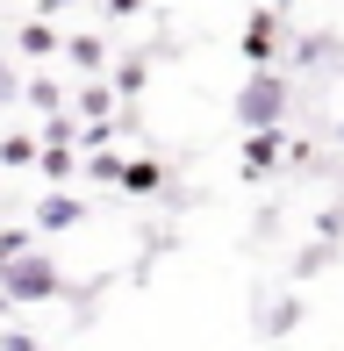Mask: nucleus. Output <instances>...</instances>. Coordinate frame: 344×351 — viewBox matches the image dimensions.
<instances>
[{
    "instance_id": "20e7f679",
    "label": "nucleus",
    "mask_w": 344,
    "mask_h": 351,
    "mask_svg": "<svg viewBox=\"0 0 344 351\" xmlns=\"http://www.w3.org/2000/svg\"><path fill=\"white\" fill-rule=\"evenodd\" d=\"M43 230H72V222H79V201H43Z\"/></svg>"
},
{
    "instance_id": "0eeeda50",
    "label": "nucleus",
    "mask_w": 344,
    "mask_h": 351,
    "mask_svg": "<svg viewBox=\"0 0 344 351\" xmlns=\"http://www.w3.org/2000/svg\"><path fill=\"white\" fill-rule=\"evenodd\" d=\"M122 180H130L136 194H151V186H158V165H130V172H122Z\"/></svg>"
},
{
    "instance_id": "423d86ee",
    "label": "nucleus",
    "mask_w": 344,
    "mask_h": 351,
    "mask_svg": "<svg viewBox=\"0 0 344 351\" xmlns=\"http://www.w3.org/2000/svg\"><path fill=\"white\" fill-rule=\"evenodd\" d=\"M0 158H8V165H29V158H36V143H29V136H14V143H0Z\"/></svg>"
},
{
    "instance_id": "f257e3e1",
    "label": "nucleus",
    "mask_w": 344,
    "mask_h": 351,
    "mask_svg": "<svg viewBox=\"0 0 344 351\" xmlns=\"http://www.w3.org/2000/svg\"><path fill=\"white\" fill-rule=\"evenodd\" d=\"M0 294H14V301H43V294H58V265L51 258H8V273H0Z\"/></svg>"
},
{
    "instance_id": "7ed1b4c3",
    "label": "nucleus",
    "mask_w": 344,
    "mask_h": 351,
    "mask_svg": "<svg viewBox=\"0 0 344 351\" xmlns=\"http://www.w3.org/2000/svg\"><path fill=\"white\" fill-rule=\"evenodd\" d=\"M273 43H280L273 14H251V29H244V51H251V58H273Z\"/></svg>"
},
{
    "instance_id": "f03ea898",
    "label": "nucleus",
    "mask_w": 344,
    "mask_h": 351,
    "mask_svg": "<svg viewBox=\"0 0 344 351\" xmlns=\"http://www.w3.org/2000/svg\"><path fill=\"white\" fill-rule=\"evenodd\" d=\"M280 115H287V86H280L273 72H265V79H251V86L237 93V122H251V130H273Z\"/></svg>"
},
{
    "instance_id": "39448f33",
    "label": "nucleus",
    "mask_w": 344,
    "mask_h": 351,
    "mask_svg": "<svg viewBox=\"0 0 344 351\" xmlns=\"http://www.w3.org/2000/svg\"><path fill=\"white\" fill-rule=\"evenodd\" d=\"M273 151H280V130H258L251 136V165H273Z\"/></svg>"
},
{
    "instance_id": "6e6552de",
    "label": "nucleus",
    "mask_w": 344,
    "mask_h": 351,
    "mask_svg": "<svg viewBox=\"0 0 344 351\" xmlns=\"http://www.w3.org/2000/svg\"><path fill=\"white\" fill-rule=\"evenodd\" d=\"M43 172H51V180H58V172H72V151H65V143H51V151H43Z\"/></svg>"
}]
</instances>
